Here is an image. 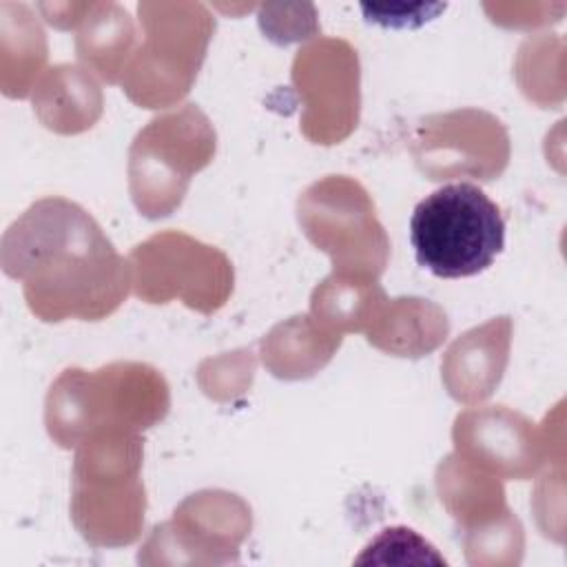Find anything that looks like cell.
Returning <instances> with one entry per match:
<instances>
[{
    "instance_id": "6da1fadb",
    "label": "cell",
    "mask_w": 567,
    "mask_h": 567,
    "mask_svg": "<svg viewBox=\"0 0 567 567\" xmlns=\"http://www.w3.org/2000/svg\"><path fill=\"white\" fill-rule=\"evenodd\" d=\"M2 268L22 281L24 299L42 321H97L126 299L133 284L126 261L97 221L64 197L27 208L2 237Z\"/></svg>"
},
{
    "instance_id": "5bb4252c",
    "label": "cell",
    "mask_w": 567,
    "mask_h": 567,
    "mask_svg": "<svg viewBox=\"0 0 567 567\" xmlns=\"http://www.w3.org/2000/svg\"><path fill=\"white\" fill-rule=\"evenodd\" d=\"M135 27L128 11L115 2H93L75 35L78 58L109 84L120 82L133 58Z\"/></svg>"
},
{
    "instance_id": "4fadbf2b",
    "label": "cell",
    "mask_w": 567,
    "mask_h": 567,
    "mask_svg": "<svg viewBox=\"0 0 567 567\" xmlns=\"http://www.w3.org/2000/svg\"><path fill=\"white\" fill-rule=\"evenodd\" d=\"M33 111L51 131L80 133L100 117L102 95L89 71L58 64L35 86Z\"/></svg>"
},
{
    "instance_id": "277c9868",
    "label": "cell",
    "mask_w": 567,
    "mask_h": 567,
    "mask_svg": "<svg viewBox=\"0 0 567 567\" xmlns=\"http://www.w3.org/2000/svg\"><path fill=\"white\" fill-rule=\"evenodd\" d=\"M144 42L124 69L126 95L144 109H159L188 93L206 55L215 20L197 2H140Z\"/></svg>"
},
{
    "instance_id": "d6986e66",
    "label": "cell",
    "mask_w": 567,
    "mask_h": 567,
    "mask_svg": "<svg viewBox=\"0 0 567 567\" xmlns=\"http://www.w3.org/2000/svg\"><path fill=\"white\" fill-rule=\"evenodd\" d=\"M93 2H82V4H38V9L44 13L47 22L58 27V29H71L75 24H82L84 16L89 13Z\"/></svg>"
},
{
    "instance_id": "52a82bcc",
    "label": "cell",
    "mask_w": 567,
    "mask_h": 567,
    "mask_svg": "<svg viewBox=\"0 0 567 567\" xmlns=\"http://www.w3.org/2000/svg\"><path fill=\"white\" fill-rule=\"evenodd\" d=\"M135 292L148 303L179 297L186 306L213 312L233 290V266L213 246L184 233H162L131 252Z\"/></svg>"
},
{
    "instance_id": "2e32d148",
    "label": "cell",
    "mask_w": 567,
    "mask_h": 567,
    "mask_svg": "<svg viewBox=\"0 0 567 567\" xmlns=\"http://www.w3.org/2000/svg\"><path fill=\"white\" fill-rule=\"evenodd\" d=\"M385 301L377 279L332 272L312 290L310 310L315 321L334 334L365 332Z\"/></svg>"
},
{
    "instance_id": "8fae6325",
    "label": "cell",
    "mask_w": 567,
    "mask_h": 567,
    "mask_svg": "<svg viewBox=\"0 0 567 567\" xmlns=\"http://www.w3.org/2000/svg\"><path fill=\"white\" fill-rule=\"evenodd\" d=\"M509 334L512 319L498 317L467 330L447 348L441 372L452 399L470 405L496 390L507 365Z\"/></svg>"
},
{
    "instance_id": "3957f363",
    "label": "cell",
    "mask_w": 567,
    "mask_h": 567,
    "mask_svg": "<svg viewBox=\"0 0 567 567\" xmlns=\"http://www.w3.org/2000/svg\"><path fill=\"white\" fill-rule=\"evenodd\" d=\"M416 264L441 279L487 270L505 248V219L483 188L445 184L421 199L410 217Z\"/></svg>"
},
{
    "instance_id": "e0dca14e",
    "label": "cell",
    "mask_w": 567,
    "mask_h": 567,
    "mask_svg": "<svg viewBox=\"0 0 567 567\" xmlns=\"http://www.w3.org/2000/svg\"><path fill=\"white\" fill-rule=\"evenodd\" d=\"M357 565L363 563H396V565H419V563H434L445 565V558L436 554V549L421 538L410 527H388L377 538H372L363 554L354 560Z\"/></svg>"
},
{
    "instance_id": "5b68a950",
    "label": "cell",
    "mask_w": 567,
    "mask_h": 567,
    "mask_svg": "<svg viewBox=\"0 0 567 567\" xmlns=\"http://www.w3.org/2000/svg\"><path fill=\"white\" fill-rule=\"evenodd\" d=\"M215 155V131L208 117L193 104L159 115L137 133L131 155V195L151 219L175 210L186 193L190 175Z\"/></svg>"
},
{
    "instance_id": "ac0fdd59",
    "label": "cell",
    "mask_w": 567,
    "mask_h": 567,
    "mask_svg": "<svg viewBox=\"0 0 567 567\" xmlns=\"http://www.w3.org/2000/svg\"><path fill=\"white\" fill-rule=\"evenodd\" d=\"M363 13L368 22H377L381 27L405 29V27H421L423 22L436 18L445 11V4H396L401 13L392 9V4H363Z\"/></svg>"
},
{
    "instance_id": "8992f818",
    "label": "cell",
    "mask_w": 567,
    "mask_h": 567,
    "mask_svg": "<svg viewBox=\"0 0 567 567\" xmlns=\"http://www.w3.org/2000/svg\"><path fill=\"white\" fill-rule=\"evenodd\" d=\"M297 217L306 237L332 259V272L365 279L383 272L390 241L359 182L346 175L315 182L299 197Z\"/></svg>"
},
{
    "instance_id": "30bf717a",
    "label": "cell",
    "mask_w": 567,
    "mask_h": 567,
    "mask_svg": "<svg viewBox=\"0 0 567 567\" xmlns=\"http://www.w3.org/2000/svg\"><path fill=\"white\" fill-rule=\"evenodd\" d=\"M452 439L456 456L501 478H529L543 463V445L534 423L505 405L461 412Z\"/></svg>"
},
{
    "instance_id": "7c38bea8",
    "label": "cell",
    "mask_w": 567,
    "mask_h": 567,
    "mask_svg": "<svg viewBox=\"0 0 567 567\" xmlns=\"http://www.w3.org/2000/svg\"><path fill=\"white\" fill-rule=\"evenodd\" d=\"M445 312L419 297H399L385 301L365 330L368 343L394 357H423L436 350L447 337Z\"/></svg>"
},
{
    "instance_id": "7a4b0ae2",
    "label": "cell",
    "mask_w": 567,
    "mask_h": 567,
    "mask_svg": "<svg viewBox=\"0 0 567 567\" xmlns=\"http://www.w3.org/2000/svg\"><path fill=\"white\" fill-rule=\"evenodd\" d=\"M168 412L164 377L144 363H111L95 372L64 370L47 394L44 421L62 447H78L106 427L140 432Z\"/></svg>"
},
{
    "instance_id": "ba28073f",
    "label": "cell",
    "mask_w": 567,
    "mask_h": 567,
    "mask_svg": "<svg viewBox=\"0 0 567 567\" xmlns=\"http://www.w3.org/2000/svg\"><path fill=\"white\" fill-rule=\"evenodd\" d=\"M412 151L430 179L458 175L492 179L507 166L509 140L494 115L463 109L419 120Z\"/></svg>"
},
{
    "instance_id": "9c48e42d",
    "label": "cell",
    "mask_w": 567,
    "mask_h": 567,
    "mask_svg": "<svg viewBox=\"0 0 567 567\" xmlns=\"http://www.w3.org/2000/svg\"><path fill=\"white\" fill-rule=\"evenodd\" d=\"M292 82L306 100L303 133L317 144L343 140L359 117L357 51L332 38L303 47L292 64Z\"/></svg>"
},
{
    "instance_id": "9a60e30c",
    "label": "cell",
    "mask_w": 567,
    "mask_h": 567,
    "mask_svg": "<svg viewBox=\"0 0 567 567\" xmlns=\"http://www.w3.org/2000/svg\"><path fill=\"white\" fill-rule=\"evenodd\" d=\"M339 343L341 334L321 328L306 315H297L264 337L261 359L279 379H306L330 361Z\"/></svg>"
}]
</instances>
